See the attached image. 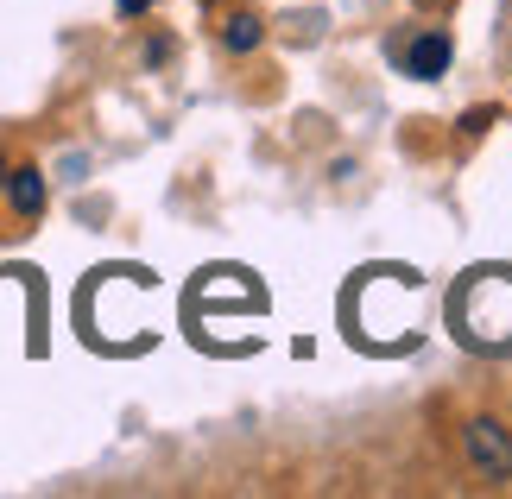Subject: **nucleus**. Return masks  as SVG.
I'll return each instance as SVG.
<instances>
[{"label":"nucleus","instance_id":"obj_1","mask_svg":"<svg viewBox=\"0 0 512 499\" xmlns=\"http://www.w3.org/2000/svg\"><path fill=\"white\" fill-rule=\"evenodd\" d=\"M462 449H468V462H475V474L512 481V436L494 424V417H475V424L462 430Z\"/></svg>","mask_w":512,"mask_h":499},{"label":"nucleus","instance_id":"obj_2","mask_svg":"<svg viewBox=\"0 0 512 499\" xmlns=\"http://www.w3.org/2000/svg\"><path fill=\"white\" fill-rule=\"evenodd\" d=\"M405 70H411V76H443V70H449V38H443V32H424V38H411V51H405Z\"/></svg>","mask_w":512,"mask_h":499},{"label":"nucleus","instance_id":"obj_3","mask_svg":"<svg viewBox=\"0 0 512 499\" xmlns=\"http://www.w3.org/2000/svg\"><path fill=\"white\" fill-rule=\"evenodd\" d=\"M7 196H13L19 215H38L45 209V177L38 171H7Z\"/></svg>","mask_w":512,"mask_h":499},{"label":"nucleus","instance_id":"obj_4","mask_svg":"<svg viewBox=\"0 0 512 499\" xmlns=\"http://www.w3.org/2000/svg\"><path fill=\"white\" fill-rule=\"evenodd\" d=\"M228 45L234 51H253V45H260V19H234V26H228Z\"/></svg>","mask_w":512,"mask_h":499},{"label":"nucleus","instance_id":"obj_5","mask_svg":"<svg viewBox=\"0 0 512 499\" xmlns=\"http://www.w3.org/2000/svg\"><path fill=\"white\" fill-rule=\"evenodd\" d=\"M121 7H127V13H140V7H146V0H121Z\"/></svg>","mask_w":512,"mask_h":499},{"label":"nucleus","instance_id":"obj_6","mask_svg":"<svg viewBox=\"0 0 512 499\" xmlns=\"http://www.w3.org/2000/svg\"><path fill=\"white\" fill-rule=\"evenodd\" d=\"M0 184H7V171H0Z\"/></svg>","mask_w":512,"mask_h":499}]
</instances>
